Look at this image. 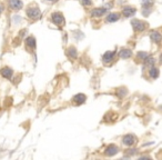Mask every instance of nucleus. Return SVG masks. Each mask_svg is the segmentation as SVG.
Here are the masks:
<instances>
[{
	"instance_id": "7ed1b4c3",
	"label": "nucleus",
	"mask_w": 162,
	"mask_h": 160,
	"mask_svg": "<svg viewBox=\"0 0 162 160\" xmlns=\"http://www.w3.org/2000/svg\"><path fill=\"white\" fill-rule=\"evenodd\" d=\"M52 17H53V21H55L56 24H58V25L63 22V17H62L61 13H55Z\"/></svg>"
},
{
	"instance_id": "39448f33",
	"label": "nucleus",
	"mask_w": 162,
	"mask_h": 160,
	"mask_svg": "<svg viewBox=\"0 0 162 160\" xmlns=\"http://www.w3.org/2000/svg\"><path fill=\"white\" fill-rule=\"evenodd\" d=\"M1 74H2V76H5V77H10L11 74H13V71L10 70L9 68H5L3 70H1Z\"/></svg>"
},
{
	"instance_id": "f257e3e1",
	"label": "nucleus",
	"mask_w": 162,
	"mask_h": 160,
	"mask_svg": "<svg viewBox=\"0 0 162 160\" xmlns=\"http://www.w3.org/2000/svg\"><path fill=\"white\" fill-rule=\"evenodd\" d=\"M10 6L13 7L15 10H18V9L21 8L22 3H21L20 0H10Z\"/></svg>"
},
{
	"instance_id": "9d476101",
	"label": "nucleus",
	"mask_w": 162,
	"mask_h": 160,
	"mask_svg": "<svg viewBox=\"0 0 162 160\" xmlns=\"http://www.w3.org/2000/svg\"><path fill=\"white\" fill-rule=\"evenodd\" d=\"M48 1H57V0H48Z\"/></svg>"
},
{
	"instance_id": "423d86ee",
	"label": "nucleus",
	"mask_w": 162,
	"mask_h": 160,
	"mask_svg": "<svg viewBox=\"0 0 162 160\" xmlns=\"http://www.w3.org/2000/svg\"><path fill=\"white\" fill-rule=\"evenodd\" d=\"M74 100H76L77 102H78V104H81V102H83L85 101V96H82V95H78L76 97V98H74Z\"/></svg>"
},
{
	"instance_id": "20e7f679",
	"label": "nucleus",
	"mask_w": 162,
	"mask_h": 160,
	"mask_svg": "<svg viewBox=\"0 0 162 160\" xmlns=\"http://www.w3.org/2000/svg\"><path fill=\"white\" fill-rule=\"evenodd\" d=\"M123 142H124L125 145L130 146V145H132V144L135 142V138H133L132 136H128V137H125V138L123 139Z\"/></svg>"
},
{
	"instance_id": "0eeeda50",
	"label": "nucleus",
	"mask_w": 162,
	"mask_h": 160,
	"mask_svg": "<svg viewBox=\"0 0 162 160\" xmlns=\"http://www.w3.org/2000/svg\"><path fill=\"white\" fill-rule=\"evenodd\" d=\"M133 24H137V27H135V28H137L138 30H142V29H144V24H142V22H140V21H135Z\"/></svg>"
},
{
	"instance_id": "6e6552de",
	"label": "nucleus",
	"mask_w": 162,
	"mask_h": 160,
	"mask_svg": "<svg viewBox=\"0 0 162 160\" xmlns=\"http://www.w3.org/2000/svg\"><path fill=\"white\" fill-rule=\"evenodd\" d=\"M108 20L109 21H113V20H117V19L119 18V15H117V13H113V15H110L109 17H108Z\"/></svg>"
},
{
	"instance_id": "1a4fd4ad",
	"label": "nucleus",
	"mask_w": 162,
	"mask_h": 160,
	"mask_svg": "<svg viewBox=\"0 0 162 160\" xmlns=\"http://www.w3.org/2000/svg\"><path fill=\"white\" fill-rule=\"evenodd\" d=\"M133 13H135V9H132V8H131V10H129V8H125V10H124V15L125 16H130V15H132Z\"/></svg>"
},
{
	"instance_id": "9b49d317",
	"label": "nucleus",
	"mask_w": 162,
	"mask_h": 160,
	"mask_svg": "<svg viewBox=\"0 0 162 160\" xmlns=\"http://www.w3.org/2000/svg\"><path fill=\"white\" fill-rule=\"evenodd\" d=\"M0 13H1V9H0Z\"/></svg>"
},
{
	"instance_id": "f03ea898",
	"label": "nucleus",
	"mask_w": 162,
	"mask_h": 160,
	"mask_svg": "<svg viewBox=\"0 0 162 160\" xmlns=\"http://www.w3.org/2000/svg\"><path fill=\"white\" fill-rule=\"evenodd\" d=\"M28 15L30 16L31 18L37 19V18H39L40 11L38 9H29V10H28Z\"/></svg>"
}]
</instances>
